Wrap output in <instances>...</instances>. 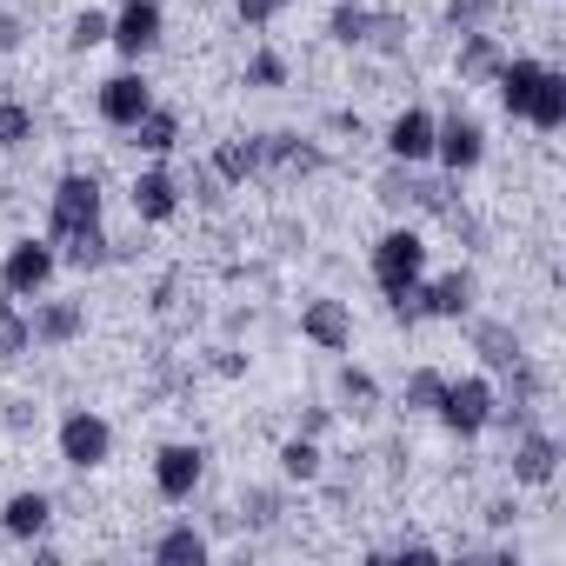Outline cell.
<instances>
[{
    "instance_id": "cell-1",
    "label": "cell",
    "mask_w": 566,
    "mask_h": 566,
    "mask_svg": "<svg viewBox=\"0 0 566 566\" xmlns=\"http://www.w3.org/2000/svg\"><path fill=\"white\" fill-rule=\"evenodd\" d=\"M367 273H374V287L387 294V307L407 301L420 280H427V240H420L413 227H387V233L374 240V253H367Z\"/></svg>"
},
{
    "instance_id": "cell-2",
    "label": "cell",
    "mask_w": 566,
    "mask_h": 566,
    "mask_svg": "<svg viewBox=\"0 0 566 566\" xmlns=\"http://www.w3.org/2000/svg\"><path fill=\"white\" fill-rule=\"evenodd\" d=\"M473 294H480L473 273L453 266V273H440V280H420L407 301H394V321H400V327H413V321H467V314H473Z\"/></svg>"
},
{
    "instance_id": "cell-3",
    "label": "cell",
    "mask_w": 566,
    "mask_h": 566,
    "mask_svg": "<svg viewBox=\"0 0 566 566\" xmlns=\"http://www.w3.org/2000/svg\"><path fill=\"white\" fill-rule=\"evenodd\" d=\"M493 407H500V387H493L486 374H467V380H447V387H440L433 420H440L453 440H480V433L493 427Z\"/></svg>"
},
{
    "instance_id": "cell-4",
    "label": "cell",
    "mask_w": 566,
    "mask_h": 566,
    "mask_svg": "<svg viewBox=\"0 0 566 566\" xmlns=\"http://www.w3.org/2000/svg\"><path fill=\"white\" fill-rule=\"evenodd\" d=\"M374 193H380L387 207H400V213H407V207H413V213H447V207L460 200V180H453V174H427V167H400V160H394V167L380 174Z\"/></svg>"
},
{
    "instance_id": "cell-5",
    "label": "cell",
    "mask_w": 566,
    "mask_h": 566,
    "mask_svg": "<svg viewBox=\"0 0 566 566\" xmlns=\"http://www.w3.org/2000/svg\"><path fill=\"white\" fill-rule=\"evenodd\" d=\"M101 207H107V193H101V180L94 174H61L54 180V193H48V240H67V233H87V227H101Z\"/></svg>"
},
{
    "instance_id": "cell-6",
    "label": "cell",
    "mask_w": 566,
    "mask_h": 566,
    "mask_svg": "<svg viewBox=\"0 0 566 566\" xmlns=\"http://www.w3.org/2000/svg\"><path fill=\"white\" fill-rule=\"evenodd\" d=\"M54 447H61V467L74 473H101L114 460V427L94 413V407H67L61 427H54Z\"/></svg>"
},
{
    "instance_id": "cell-7",
    "label": "cell",
    "mask_w": 566,
    "mask_h": 566,
    "mask_svg": "<svg viewBox=\"0 0 566 566\" xmlns=\"http://www.w3.org/2000/svg\"><path fill=\"white\" fill-rule=\"evenodd\" d=\"M54 273H61V247H54V240L21 233V240L8 247V260H0V287H8L14 301H34V294H48V287H54Z\"/></svg>"
},
{
    "instance_id": "cell-8",
    "label": "cell",
    "mask_w": 566,
    "mask_h": 566,
    "mask_svg": "<svg viewBox=\"0 0 566 566\" xmlns=\"http://www.w3.org/2000/svg\"><path fill=\"white\" fill-rule=\"evenodd\" d=\"M200 480H207V447H200V440H167V447L154 453V493H160L167 506H187V500L200 493Z\"/></svg>"
},
{
    "instance_id": "cell-9",
    "label": "cell",
    "mask_w": 566,
    "mask_h": 566,
    "mask_svg": "<svg viewBox=\"0 0 566 566\" xmlns=\"http://www.w3.org/2000/svg\"><path fill=\"white\" fill-rule=\"evenodd\" d=\"M433 160H440V174H473L480 160H486V127L473 120V114H447V120H433Z\"/></svg>"
},
{
    "instance_id": "cell-10",
    "label": "cell",
    "mask_w": 566,
    "mask_h": 566,
    "mask_svg": "<svg viewBox=\"0 0 566 566\" xmlns=\"http://www.w3.org/2000/svg\"><path fill=\"white\" fill-rule=\"evenodd\" d=\"M147 107H154V81H147L140 67H120V74H107V81H101V94H94V114H101L114 134H127V127H134Z\"/></svg>"
},
{
    "instance_id": "cell-11",
    "label": "cell",
    "mask_w": 566,
    "mask_h": 566,
    "mask_svg": "<svg viewBox=\"0 0 566 566\" xmlns=\"http://www.w3.org/2000/svg\"><path fill=\"white\" fill-rule=\"evenodd\" d=\"M260 140V174H273V180H307V174H321L327 167V154H321V140H307V134H253Z\"/></svg>"
},
{
    "instance_id": "cell-12",
    "label": "cell",
    "mask_w": 566,
    "mask_h": 566,
    "mask_svg": "<svg viewBox=\"0 0 566 566\" xmlns=\"http://www.w3.org/2000/svg\"><path fill=\"white\" fill-rule=\"evenodd\" d=\"M167 34V14H160V0H120V14L107 21V48H120L127 61L154 54Z\"/></svg>"
},
{
    "instance_id": "cell-13",
    "label": "cell",
    "mask_w": 566,
    "mask_h": 566,
    "mask_svg": "<svg viewBox=\"0 0 566 566\" xmlns=\"http://www.w3.org/2000/svg\"><path fill=\"white\" fill-rule=\"evenodd\" d=\"M127 200H134V220H147V227H167V220L180 213V174L154 160V167H140V174H134Z\"/></svg>"
},
{
    "instance_id": "cell-14",
    "label": "cell",
    "mask_w": 566,
    "mask_h": 566,
    "mask_svg": "<svg viewBox=\"0 0 566 566\" xmlns=\"http://www.w3.org/2000/svg\"><path fill=\"white\" fill-rule=\"evenodd\" d=\"M506 467H513V486H553V473H559V440L533 420V427H520Z\"/></svg>"
},
{
    "instance_id": "cell-15",
    "label": "cell",
    "mask_w": 566,
    "mask_h": 566,
    "mask_svg": "<svg viewBox=\"0 0 566 566\" xmlns=\"http://www.w3.org/2000/svg\"><path fill=\"white\" fill-rule=\"evenodd\" d=\"M301 340H314L321 354H347V347H354V314H347V301H334V294L307 301V307H301Z\"/></svg>"
},
{
    "instance_id": "cell-16",
    "label": "cell",
    "mask_w": 566,
    "mask_h": 566,
    "mask_svg": "<svg viewBox=\"0 0 566 566\" xmlns=\"http://www.w3.org/2000/svg\"><path fill=\"white\" fill-rule=\"evenodd\" d=\"M387 160H400V167H427L433 160V114L427 107H400L387 120Z\"/></svg>"
},
{
    "instance_id": "cell-17",
    "label": "cell",
    "mask_w": 566,
    "mask_h": 566,
    "mask_svg": "<svg viewBox=\"0 0 566 566\" xmlns=\"http://www.w3.org/2000/svg\"><path fill=\"white\" fill-rule=\"evenodd\" d=\"M500 67H506V48H500L486 28H467V34H460V54H453V81H460V87H493Z\"/></svg>"
},
{
    "instance_id": "cell-18",
    "label": "cell",
    "mask_w": 566,
    "mask_h": 566,
    "mask_svg": "<svg viewBox=\"0 0 566 566\" xmlns=\"http://www.w3.org/2000/svg\"><path fill=\"white\" fill-rule=\"evenodd\" d=\"M28 327H34V347H74V340L87 334V307H81V301H41V294H34Z\"/></svg>"
},
{
    "instance_id": "cell-19",
    "label": "cell",
    "mask_w": 566,
    "mask_h": 566,
    "mask_svg": "<svg viewBox=\"0 0 566 566\" xmlns=\"http://www.w3.org/2000/svg\"><path fill=\"white\" fill-rule=\"evenodd\" d=\"M54 526V500L41 493V486H21V493H8V506H0V533H8V539H41Z\"/></svg>"
},
{
    "instance_id": "cell-20",
    "label": "cell",
    "mask_w": 566,
    "mask_h": 566,
    "mask_svg": "<svg viewBox=\"0 0 566 566\" xmlns=\"http://www.w3.org/2000/svg\"><path fill=\"white\" fill-rule=\"evenodd\" d=\"M539 74H546V61H533V54H506V67L493 74V94H500V107H506V120H520L526 114V101H533V87H539Z\"/></svg>"
},
{
    "instance_id": "cell-21",
    "label": "cell",
    "mask_w": 566,
    "mask_h": 566,
    "mask_svg": "<svg viewBox=\"0 0 566 566\" xmlns=\"http://www.w3.org/2000/svg\"><path fill=\"white\" fill-rule=\"evenodd\" d=\"M147 553H154V566H207V559H213V539H207L200 526L180 520V526H167Z\"/></svg>"
},
{
    "instance_id": "cell-22",
    "label": "cell",
    "mask_w": 566,
    "mask_h": 566,
    "mask_svg": "<svg viewBox=\"0 0 566 566\" xmlns=\"http://www.w3.org/2000/svg\"><path fill=\"white\" fill-rule=\"evenodd\" d=\"M526 127H539V134H559L566 127V74L559 67H546L539 74V87H533V101H526V114H520Z\"/></svg>"
},
{
    "instance_id": "cell-23",
    "label": "cell",
    "mask_w": 566,
    "mask_h": 566,
    "mask_svg": "<svg viewBox=\"0 0 566 566\" xmlns=\"http://www.w3.org/2000/svg\"><path fill=\"white\" fill-rule=\"evenodd\" d=\"M127 134H134V147H140V154H147V160H167V154H174V147H180V114H174V107H160V101H154V107H147V114H140V120H134V127H127Z\"/></svg>"
},
{
    "instance_id": "cell-24",
    "label": "cell",
    "mask_w": 566,
    "mask_h": 566,
    "mask_svg": "<svg viewBox=\"0 0 566 566\" xmlns=\"http://www.w3.org/2000/svg\"><path fill=\"white\" fill-rule=\"evenodd\" d=\"M213 180H227V187H247V180H260V140H253V134H233V140H220V147H213Z\"/></svg>"
},
{
    "instance_id": "cell-25",
    "label": "cell",
    "mask_w": 566,
    "mask_h": 566,
    "mask_svg": "<svg viewBox=\"0 0 566 566\" xmlns=\"http://www.w3.org/2000/svg\"><path fill=\"white\" fill-rule=\"evenodd\" d=\"M467 340H473V354H480L493 374H506V367L526 354V347H520V334H513L506 321H473V327H467Z\"/></svg>"
},
{
    "instance_id": "cell-26",
    "label": "cell",
    "mask_w": 566,
    "mask_h": 566,
    "mask_svg": "<svg viewBox=\"0 0 566 566\" xmlns=\"http://www.w3.org/2000/svg\"><path fill=\"white\" fill-rule=\"evenodd\" d=\"M367 28H374L367 0H334V14H327V41L334 48H367Z\"/></svg>"
},
{
    "instance_id": "cell-27",
    "label": "cell",
    "mask_w": 566,
    "mask_h": 566,
    "mask_svg": "<svg viewBox=\"0 0 566 566\" xmlns=\"http://www.w3.org/2000/svg\"><path fill=\"white\" fill-rule=\"evenodd\" d=\"M28 347H34V327H28V314L8 301V287H0V367L28 360Z\"/></svg>"
},
{
    "instance_id": "cell-28",
    "label": "cell",
    "mask_w": 566,
    "mask_h": 566,
    "mask_svg": "<svg viewBox=\"0 0 566 566\" xmlns=\"http://www.w3.org/2000/svg\"><path fill=\"white\" fill-rule=\"evenodd\" d=\"M273 460H280V473H287V480H301V486H307V480H321V460H327V453H321V440H314V433H294V440H280V453H273Z\"/></svg>"
},
{
    "instance_id": "cell-29",
    "label": "cell",
    "mask_w": 566,
    "mask_h": 566,
    "mask_svg": "<svg viewBox=\"0 0 566 566\" xmlns=\"http://www.w3.org/2000/svg\"><path fill=\"white\" fill-rule=\"evenodd\" d=\"M54 247H61V260H67V266H81V273H94V266H107V260H114V240H107L101 227L67 233V240H54Z\"/></svg>"
},
{
    "instance_id": "cell-30",
    "label": "cell",
    "mask_w": 566,
    "mask_h": 566,
    "mask_svg": "<svg viewBox=\"0 0 566 566\" xmlns=\"http://www.w3.org/2000/svg\"><path fill=\"white\" fill-rule=\"evenodd\" d=\"M440 387H447L440 367H413L407 387H400V407H407V413H433V407H440Z\"/></svg>"
},
{
    "instance_id": "cell-31",
    "label": "cell",
    "mask_w": 566,
    "mask_h": 566,
    "mask_svg": "<svg viewBox=\"0 0 566 566\" xmlns=\"http://www.w3.org/2000/svg\"><path fill=\"white\" fill-rule=\"evenodd\" d=\"M34 107L28 101H0V154H14V147H28L34 140Z\"/></svg>"
},
{
    "instance_id": "cell-32",
    "label": "cell",
    "mask_w": 566,
    "mask_h": 566,
    "mask_svg": "<svg viewBox=\"0 0 566 566\" xmlns=\"http://www.w3.org/2000/svg\"><path fill=\"white\" fill-rule=\"evenodd\" d=\"M340 400H347L354 413H374V407H380V380H374L367 367H340Z\"/></svg>"
},
{
    "instance_id": "cell-33",
    "label": "cell",
    "mask_w": 566,
    "mask_h": 566,
    "mask_svg": "<svg viewBox=\"0 0 566 566\" xmlns=\"http://www.w3.org/2000/svg\"><path fill=\"white\" fill-rule=\"evenodd\" d=\"M407 34H413V28H407V14H380V8H374L367 48H380V54H400V48H407Z\"/></svg>"
},
{
    "instance_id": "cell-34",
    "label": "cell",
    "mask_w": 566,
    "mask_h": 566,
    "mask_svg": "<svg viewBox=\"0 0 566 566\" xmlns=\"http://www.w3.org/2000/svg\"><path fill=\"white\" fill-rule=\"evenodd\" d=\"M67 48L74 54H94V48H107V14H74V28H67Z\"/></svg>"
},
{
    "instance_id": "cell-35",
    "label": "cell",
    "mask_w": 566,
    "mask_h": 566,
    "mask_svg": "<svg viewBox=\"0 0 566 566\" xmlns=\"http://www.w3.org/2000/svg\"><path fill=\"white\" fill-rule=\"evenodd\" d=\"M247 87H287V61H280L273 48H260V54L247 61Z\"/></svg>"
},
{
    "instance_id": "cell-36",
    "label": "cell",
    "mask_w": 566,
    "mask_h": 566,
    "mask_svg": "<svg viewBox=\"0 0 566 566\" xmlns=\"http://www.w3.org/2000/svg\"><path fill=\"white\" fill-rule=\"evenodd\" d=\"M493 8H500V0H447V28H486L493 21Z\"/></svg>"
},
{
    "instance_id": "cell-37",
    "label": "cell",
    "mask_w": 566,
    "mask_h": 566,
    "mask_svg": "<svg viewBox=\"0 0 566 566\" xmlns=\"http://www.w3.org/2000/svg\"><path fill=\"white\" fill-rule=\"evenodd\" d=\"M240 520H253V526H273V520H280V500H273V493H260V486H253V493H247V500H240Z\"/></svg>"
},
{
    "instance_id": "cell-38",
    "label": "cell",
    "mask_w": 566,
    "mask_h": 566,
    "mask_svg": "<svg viewBox=\"0 0 566 566\" xmlns=\"http://www.w3.org/2000/svg\"><path fill=\"white\" fill-rule=\"evenodd\" d=\"M233 14H240V28H266V21H273L266 0H233Z\"/></svg>"
},
{
    "instance_id": "cell-39",
    "label": "cell",
    "mask_w": 566,
    "mask_h": 566,
    "mask_svg": "<svg viewBox=\"0 0 566 566\" xmlns=\"http://www.w3.org/2000/svg\"><path fill=\"white\" fill-rule=\"evenodd\" d=\"M14 48H21V14L0 8V54H14Z\"/></svg>"
},
{
    "instance_id": "cell-40",
    "label": "cell",
    "mask_w": 566,
    "mask_h": 566,
    "mask_svg": "<svg viewBox=\"0 0 566 566\" xmlns=\"http://www.w3.org/2000/svg\"><path fill=\"white\" fill-rule=\"evenodd\" d=\"M213 374H227V380H240V374H247V360H240L233 347H220V354H213Z\"/></svg>"
},
{
    "instance_id": "cell-41",
    "label": "cell",
    "mask_w": 566,
    "mask_h": 566,
    "mask_svg": "<svg viewBox=\"0 0 566 566\" xmlns=\"http://www.w3.org/2000/svg\"><path fill=\"white\" fill-rule=\"evenodd\" d=\"M327 420H334V407H307V420H301V433H314V440H321V433H327Z\"/></svg>"
},
{
    "instance_id": "cell-42",
    "label": "cell",
    "mask_w": 566,
    "mask_h": 566,
    "mask_svg": "<svg viewBox=\"0 0 566 566\" xmlns=\"http://www.w3.org/2000/svg\"><path fill=\"white\" fill-rule=\"evenodd\" d=\"M513 520H520V506H513V500H493V506H486V526H513Z\"/></svg>"
},
{
    "instance_id": "cell-43",
    "label": "cell",
    "mask_w": 566,
    "mask_h": 566,
    "mask_svg": "<svg viewBox=\"0 0 566 566\" xmlns=\"http://www.w3.org/2000/svg\"><path fill=\"white\" fill-rule=\"evenodd\" d=\"M266 8H273V14H280V8H287V0H266Z\"/></svg>"
}]
</instances>
